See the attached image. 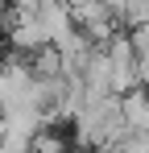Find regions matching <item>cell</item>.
<instances>
[{"label": "cell", "mask_w": 149, "mask_h": 153, "mask_svg": "<svg viewBox=\"0 0 149 153\" xmlns=\"http://www.w3.org/2000/svg\"><path fill=\"white\" fill-rule=\"evenodd\" d=\"M71 21L83 29L95 46H104L116 29H124L120 17H116V8H112L108 0H79V4H71Z\"/></svg>", "instance_id": "cell-1"}, {"label": "cell", "mask_w": 149, "mask_h": 153, "mask_svg": "<svg viewBox=\"0 0 149 153\" xmlns=\"http://www.w3.org/2000/svg\"><path fill=\"white\" fill-rule=\"evenodd\" d=\"M54 46H58V54H62V75H79V66L87 62V54L95 50V42H91L79 25L62 29V33L54 37Z\"/></svg>", "instance_id": "cell-2"}, {"label": "cell", "mask_w": 149, "mask_h": 153, "mask_svg": "<svg viewBox=\"0 0 149 153\" xmlns=\"http://www.w3.org/2000/svg\"><path fill=\"white\" fill-rule=\"evenodd\" d=\"M137 83H141V87H149V50L137 54Z\"/></svg>", "instance_id": "cell-3"}, {"label": "cell", "mask_w": 149, "mask_h": 153, "mask_svg": "<svg viewBox=\"0 0 149 153\" xmlns=\"http://www.w3.org/2000/svg\"><path fill=\"white\" fill-rule=\"evenodd\" d=\"M66 4H79V0H66Z\"/></svg>", "instance_id": "cell-4"}]
</instances>
